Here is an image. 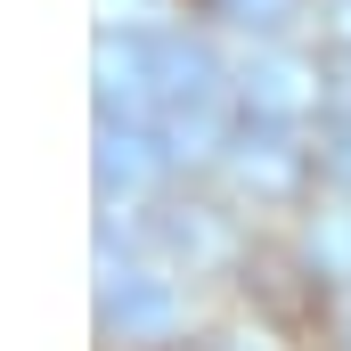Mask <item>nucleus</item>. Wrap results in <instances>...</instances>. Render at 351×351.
Returning <instances> with one entry per match:
<instances>
[{"label":"nucleus","instance_id":"obj_12","mask_svg":"<svg viewBox=\"0 0 351 351\" xmlns=\"http://www.w3.org/2000/svg\"><path fill=\"white\" fill-rule=\"evenodd\" d=\"M327 343L351 351V286H343V294H327Z\"/></svg>","mask_w":351,"mask_h":351},{"label":"nucleus","instance_id":"obj_3","mask_svg":"<svg viewBox=\"0 0 351 351\" xmlns=\"http://www.w3.org/2000/svg\"><path fill=\"white\" fill-rule=\"evenodd\" d=\"M147 58H156V123H172V114H213V106L229 98L221 49H213L204 33H188V25H156V33H147Z\"/></svg>","mask_w":351,"mask_h":351},{"label":"nucleus","instance_id":"obj_7","mask_svg":"<svg viewBox=\"0 0 351 351\" xmlns=\"http://www.w3.org/2000/svg\"><path fill=\"white\" fill-rule=\"evenodd\" d=\"M164 172H172V156H164V139L147 123H98V196L106 204L114 196H147Z\"/></svg>","mask_w":351,"mask_h":351},{"label":"nucleus","instance_id":"obj_4","mask_svg":"<svg viewBox=\"0 0 351 351\" xmlns=\"http://www.w3.org/2000/svg\"><path fill=\"white\" fill-rule=\"evenodd\" d=\"M221 180H229L245 204H302V188L319 180V164H311V139H302V131L237 123V147H229Z\"/></svg>","mask_w":351,"mask_h":351},{"label":"nucleus","instance_id":"obj_5","mask_svg":"<svg viewBox=\"0 0 351 351\" xmlns=\"http://www.w3.org/2000/svg\"><path fill=\"white\" fill-rule=\"evenodd\" d=\"M237 114L262 123V131H302L311 114H327V90H319V66L286 58V49H254L237 66Z\"/></svg>","mask_w":351,"mask_h":351},{"label":"nucleus","instance_id":"obj_9","mask_svg":"<svg viewBox=\"0 0 351 351\" xmlns=\"http://www.w3.org/2000/svg\"><path fill=\"white\" fill-rule=\"evenodd\" d=\"M302 8H311V0H204V16H221V25H237V33H254V41H269V49L302 25Z\"/></svg>","mask_w":351,"mask_h":351},{"label":"nucleus","instance_id":"obj_1","mask_svg":"<svg viewBox=\"0 0 351 351\" xmlns=\"http://www.w3.org/2000/svg\"><path fill=\"white\" fill-rule=\"evenodd\" d=\"M147 245H156L172 269H188V278H229V269L254 262L245 221H237L229 204H204V196H180V204H164V213L147 221Z\"/></svg>","mask_w":351,"mask_h":351},{"label":"nucleus","instance_id":"obj_8","mask_svg":"<svg viewBox=\"0 0 351 351\" xmlns=\"http://www.w3.org/2000/svg\"><path fill=\"white\" fill-rule=\"evenodd\" d=\"M302 278H311V294H343L351 286V196L302 213Z\"/></svg>","mask_w":351,"mask_h":351},{"label":"nucleus","instance_id":"obj_13","mask_svg":"<svg viewBox=\"0 0 351 351\" xmlns=\"http://www.w3.org/2000/svg\"><path fill=\"white\" fill-rule=\"evenodd\" d=\"M327 33H335V49H351V0H327Z\"/></svg>","mask_w":351,"mask_h":351},{"label":"nucleus","instance_id":"obj_10","mask_svg":"<svg viewBox=\"0 0 351 351\" xmlns=\"http://www.w3.org/2000/svg\"><path fill=\"white\" fill-rule=\"evenodd\" d=\"M204 351H294V343H286V327H278V319L254 311V319H221V327L204 335Z\"/></svg>","mask_w":351,"mask_h":351},{"label":"nucleus","instance_id":"obj_2","mask_svg":"<svg viewBox=\"0 0 351 351\" xmlns=\"http://www.w3.org/2000/svg\"><path fill=\"white\" fill-rule=\"evenodd\" d=\"M98 335L114 351H172L180 343V286L156 269L98 278Z\"/></svg>","mask_w":351,"mask_h":351},{"label":"nucleus","instance_id":"obj_6","mask_svg":"<svg viewBox=\"0 0 351 351\" xmlns=\"http://www.w3.org/2000/svg\"><path fill=\"white\" fill-rule=\"evenodd\" d=\"M98 123H147L156 131V58H147V33H98Z\"/></svg>","mask_w":351,"mask_h":351},{"label":"nucleus","instance_id":"obj_11","mask_svg":"<svg viewBox=\"0 0 351 351\" xmlns=\"http://www.w3.org/2000/svg\"><path fill=\"white\" fill-rule=\"evenodd\" d=\"M311 164H319V180H327L335 196H351V123H319V139H311Z\"/></svg>","mask_w":351,"mask_h":351}]
</instances>
